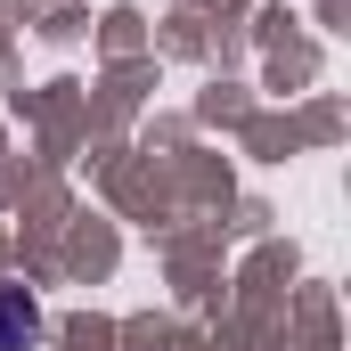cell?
Wrapping results in <instances>:
<instances>
[{"label":"cell","mask_w":351,"mask_h":351,"mask_svg":"<svg viewBox=\"0 0 351 351\" xmlns=\"http://www.w3.org/2000/svg\"><path fill=\"white\" fill-rule=\"evenodd\" d=\"M33 335H41V302L25 286H0V351H25Z\"/></svg>","instance_id":"6da1fadb"}]
</instances>
